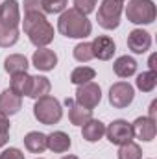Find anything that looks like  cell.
<instances>
[{
	"mask_svg": "<svg viewBox=\"0 0 157 159\" xmlns=\"http://www.w3.org/2000/svg\"><path fill=\"white\" fill-rule=\"evenodd\" d=\"M22 28L30 43L35 44L37 48H44L54 41V26L46 20V15L43 11L24 13Z\"/></svg>",
	"mask_w": 157,
	"mask_h": 159,
	"instance_id": "obj_1",
	"label": "cell"
},
{
	"mask_svg": "<svg viewBox=\"0 0 157 159\" xmlns=\"http://www.w3.org/2000/svg\"><path fill=\"white\" fill-rule=\"evenodd\" d=\"M57 30H59L61 35H65L69 39H85V37L91 35L92 24L87 19V15H83L78 9L70 7V9H65L59 15Z\"/></svg>",
	"mask_w": 157,
	"mask_h": 159,
	"instance_id": "obj_2",
	"label": "cell"
},
{
	"mask_svg": "<svg viewBox=\"0 0 157 159\" xmlns=\"http://www.w3.org/2000/svg\"><path fill=\"white\" fill-rule=\"evenodd\" d=\"M34 115H35V119L39 120L41 124L52 126V124H57L61 120L63 109H61V104H59L57 98L46 94V96L37 98V102L34 106Z\"/></svg>",
	"mask_w": 157,
	"mask_h": 159,
	"instance_id": "obj_3",
	"label": "cell"
},
{
	"mask_svg": "<svg viewBox=\"0 0 157 159\" xmlns=\"http://www.w3.org/2000/svg\"><path fill=\"white\" fill-rule=\"evenodd\" d=\"M155 15V4L152 0H129L126 6V17L133 24H152Z\"/></svg>",
	"mask_w": 157,
	"mask_h": 159,
	"instance_id": "obj_4",
	"label": "cell"
},
{
	"mask_svg": "<svg viewBox=\"0 0 157 159\" xmlns=\"http://www.w3.org/2000/svg\"><path fill=\"white\" fill-rule=\"evenodd\" d=\"M124 4H120L118 0H102L100 7H98V15L96 20L104 30H115L120 24V15H122V7Z\"/></svg>",
	"mask_w": 157,
	"mask_h": 159,
	"instance_id": "obj_5",
	"label": "cell"
},
{
	"mask_svg": "<svg viewBox=\"0 0 157 159\" xmlns=\"http://www.w3.org/2000/svg\"><path fill=\"white\" fill-rule=\"evenodd\" d=\"M105 135L109 139L111 144H117L122 146L129 141H133V128H131V122L124 119H117L113 120L107 128H105Z\"/></svg>",
	"mask_w": 157,
	"mask_h": 159,
	"instance_id": "obj_6",
	"label": "cell"
},
{
	"mask_svg": "<svg viewBox=\"0 0 157 159\" xmlns=\"http://www.w3.org/2000/svg\"><path fill=\"white\" fill-rule=\"evenodd\" d=\"M135 98V89L128 81H117L109 89V104L117 109L128 107Z\"/></svg>",
	"mask_w": 157,
	"mask_h": 159,
	"instance_id": "obj_7",
	"label": "cell"
},
{
	"mask_svg": "<svg viewBox=\"0 0 157 159\" xmlns=\"http://www.w3.org/2000/svg\"><path fill=\"white\" fill-rule=\"evenodd\" d=\"M102 100V89L98 83L94 81H89V83H83L78 85V91H76V104L87 107V109H94Z\"/></svg>",
	"mask_w": 157,
	"mask_h": 159,
	"instance_id": "obj_8",
	"label": "cell"
},
{
	"mask_svg": "<svg viewBox=\"0 0 157 159\" xmlns=\"http://www.w3.org/2000/svg\"><path fill=\"white\" fill-rule=\"evenodd\" d=\"M20 22V9L17 0H4L0 4V24L6 28H17Z\"/></svg>",
	"mask_w": 157,
	"mask_h": 159,
	"instance_id": "obj_9",
	"label": "cell"
},
{
	"mask_svg": "<svg viewBox=\"0 0 157 159\" xmlns=\"http://www.w3.org/2000/svg\"><path fill=\"white\" fill-rule=\"evenodd\" d=\"M152 46V35L142 30V28H135L129 32L128 35V48L133 52V54H144L148 52Z\"/></svg>",
	"mask_w": 157,
	"mask_h": 159,
	"instance_id": "obj_10",
	"label": "cell"
},
{
	"mask_svg": "<svg viewBox=\"0 0 157 159\" xmlns=\"http://www.w3.org/2000/svg\"><path fill=\"white\" fill-rule=\"evenodd\" d=\"M32 63L37 70H43V72H48V70H54L56 65H57V56L54 50L50 48H37L32 56Z\"/></svg>",
	"mask_w": 157,
	"mask_h": 159,
	"instance_id": "obj_11",
	"label": "cell"
},
{
	"mask_svg": "<svg viewBox=\"0 0 157 159\" xmlns=\"http://www.w3.org/2000/svg\"><path fill=\"white\" fill-rule=\"evenodd\" d=\"M91 46H92V56L98 57V59H102V61L111 59L115 56V52H117L115 41L111 39V37H107V35H98L96 39L91 43Z\"/></svg>",
	"mask_w": 157,
	"mask_h": 159,
	"instance_id": "obj_12",
	"label": "cell"
},
{
	"mask_svg": "<svg viewBox=\"0 0 157 159\" xmlns=\"http://www.w3.org/2000/svg\"><path fill=\"white\" fill-rule=\"evenodd\" d=\"M22 107V96L15 94L13 91L6 89L2 94H0V113L4 117H11L15 113H19Z\"/></svg>",
	"mask_w": 157,
	"mask_h": 159,
	"instance_id": "obj_13",
	"label": "cell"
},
{
	"mask_svg": "<svg viewBox=\"0 0 157 159\" xmlns=\"http://www.w3.org/2000/svg\"><path fill=\"white\" fill-rule=\"evenodd\" d=\"M133 128V137L144 141V143H150L155 139V122L150 120L148 117H139L131 124Z\"/></svg>",
	"mask_w": 157,
	"mask_h": 159,
	"instance_id": "obj_14",
	"label": "cell"
},
{
	"mask_svg": "<svg viewBox=\"0 0 157 159\" xmlns=\"http://www.w3.org/2000/svg\"><path fill=\"white\" fill-rule=\"evenodd\" d=\"M65 106L69 107V120L74 126H83L87 120L92 119V109H87V107L76 104L72 98H67L65 100Z\"/></svg>",
	"mask_w": 157,
	"mask_h": 159,
	"instance_id": "obj_15",
	"label": "cell"
},
{
	"mask_svg": "<svg viewBox=\"0 0 157 159\" xmlns=\"http://www.w3.org/2000/svg\"><path fill=\"white\" fill-rule=\"evenodd\" d=\"M104 135H105V124L102 120L91 119L81 126V137L87 143H98Z\"/></svg>",
	"mask_w": 157,
	"mask_h": 159,
	"instance_id": "obj_16",
	"label": "cell"
},
{
	"mask_svg": "<svg viewBox=\"0 0 157 159\" xmlns=\"http://www.w3.org/2000/svg\"><path fill=\"white\" fill-rule=\"evenodd\" d=\"M24 146L32 154H43L48 148V135H44L41 131H30L24 137Z\"/></svg>",
	"mask_w": 157,
	"mask_h": 159,
	"instance_id": "obj_17",
	"label": "cell"
},
{
	"mask_svg": "<svg viewBox=\"0 0 157 159\" xmlns=\"http://www.w3.org/2000/svg\"><path fill=\"white\" fill-rule=\"evenodd\" d=\"M113 70L118 78H129L137 72V61L131 56H120L113 63Z\"/></svg>",
	"mask_w": 157,
	"mask_h": 159,
	"instance_id": "obj_18",
	"label": "cell"
},
{
	"mask_svg": "<svg viewBox=\"0 0 157 159\" xmlns=\"http://www.w3.org/2000/svg\"><path fill=\"white\" fill-rule=\"evenodd\" d=\"M28 59H26V56H22V54H11V56H7L6 57V61H4V70L7 72V74H19V72H26L28 70Z\"/></svg>",
	"mask_w": 157,
	"mask_h": 159,
	"instance_id": "obj_19",
	"label": "cell"
},
{
	"mask_svg": "<svg viewBox=\"0 0 157 159\" xmlns=\"http://www.w3.org/2000/svg\"><path fill=\"white\" fill-rule=\"evenodd\" d=\"M72 141L70 137L65 133V131H54L48 135V148L54 152V154H63L70 148Z\"/></svg>",
	"mask_w": 157,
	"mask_h": 159,
	"instance_id": "obj_20",
	"label": "cell"
},
{
	"mask_svg": "<svg viewBox=\"0 0 157 159\" xmlns=\"http://www.w3.org/2000/svg\"><path fill=\"white\" fill-rule=\"evenodd\" d=\"M30 85H32V76L28 72H19L11 76V83H9V91H13L19 96H28L30 93Z\"/></svg>",
	"mask_w": 157,
	"mask_h": 159,
	"instance_id": "obj_21",
	"label": "cell"
},
{
	"mask_svg": "<svg viewBox=\"0 0 157 159\" xmlns=\"http://www.w3.org/2000/svg\"><path fill=\"white\" fill-rule=\"evenodd\" d=\"M52 85H50V80L44 78V76H32V85H30V93L28 96L30 98H41V96H46L50 93Z\"/></svg>",
	"mask_w": 157,
	"mask_h": 159,
	"instance_id": "obj_22",
	"label": "cell"
},
{
	"mask_svg": "<svg viewBox=\"0 0 157 159\" xmlns=\"http://www.w3.org/2000/svg\"><path fill=\"white\" fill-rule=\"evenodd\" d=\"M94 76H96L94 69H91V67H76V69L70 72V81H72L74 85H83V83L92 81Z\"/></svg>",
	"mask_w": 157,
	"mask_h": 159,
	"instance_id": "obj_23",
	"label": "cell"
},
{
	"mask_svg": "<svg viewBox=\"0 0 157 159\" xmlns=\"http://www.w3.org/2000/svg\"><path fill=\"white\" fill-rule=\"evenodd\" d=\"M135 83H137V89H141L142 93H152L157 85V72H154V70L142 72L137 76Z\"/></svg>",
	"mask_w": 157,
	"mask_h": 159,
	"instance_id": "obj_24",
	"label": "cell"
},
{
	"mask_svg": "<svg viewBox=\"0 0 157 159\" xmlns=\"http://www.w3.org/2000/svg\"><path fill=\"white\" fill-rule=\"evenodd\" d=\"M118 159H142V150L137 143L129 141L118 148Z\"/></svg>",
	"mask_w": 157,
	"mask_h": 159,
	"instance_id": "obj_25",
	"label": "cell"
},
{
	"mask_svg": "<svg viewBox=\"0 0 157 159\" xmlns=\"http://www.w3.org/2000/svg\"><path fill=\"white\" fill-rule=\"evenodd\" d=\"M19 41V28H6L0 24V46L9 48Z\"/></svg>",
	"mask_w": 157,
	"mask_h": 159,
	"instance_id": "obj_26",
	"label": "cell"
},
{
	"mask_svg": "<svg viewBox=\"0 0 157 159\" xmlns=\"http://www.w3.org/2000/svg\"><path fill=\"white\" fill-rule=\"evenodd\" d=\"M94 56H92V46H91V43H79L74 46V59L79 61V63H87V61H91Z\"/></svg>",
	"mask_w": 157,
	"mask_h": 159,
	"instance_id": "obj_27",
	"label": "cell"
},
{
	"mask_svg": "<svg viewBox=\"0 0 157 159\" xmlns=\"http://www.w3.org/2000/svg\"><path fill=\"white\" fill-rule=\"evenodd\" d=\"M69 0H41L43 13H63Z\"/></svg>",
	"mask_w": 157,
	"mask_h": 159,
	"instance_id": "obj_28",
	"label": "cell"
},
{
	"mask_svg": "<svg viewBox=\"0 0 157 159\" xmlns=\"http://www.w3.org/2000/svg\"><path fill=\"white\" fill-rule=\"evenodd\" d=\"M9 141V119L0 113V148L6 146Z\"/></svg>",
	"mask_w": 157,
	"mask_h": 159,
	"instance_id": "obj_29",
	"label": "cell"
},
{
	"mask_svg": "<svg viewBox=\"0 0 157 159\" xmlns=\"http://www.w3.org/2000/svg\"><path fill=\"white\" fill-rule=\"evenodd\" d=\"M94 7H96V0H74V9H78L83 15L92 13Z\"/></svg>",
	"mask_w": 157,
	"mask_h": 159,
	"instance_id": "obj_30",
	"label": "cell"
},
{
	"mask_svg": "<svg viewBox=\"0 0 157 159\" xmlns=\"http://www.w3.org/2000/svg\"><path fill=\"white\" fill-rule=\"evenodd\" d=\"M0 159H24V154L19 148H6L0 154Z\"/></svg>",
	"mask_w": 157,
	"mask_h": 159,
	"instance_id": "obj_31",
	"label": "cell"
},
{
	"mask_svg": "<svg viewBox=\"0 0 157 159\" xmlns=\"http://www.w3.org/2000/svg\"><path fill=\"white\" fill-rule=\"evenodd\" d=\"M32 11H43L41 0H24V13H32Z\"/></svg>",
	"mask_w": 157,
	"mask_h": 159,
	"instance_id": "obj_32",
	"label": "cell"
},
{
	"mask_svg": "<svg viewBox=\"0 0 157 159\" xmlns=\"http://www.w3.org/2000/svg\"><path fill=\"white\" fill-rule=\"evenodd\" d=\"M155 107H157V102L154 100V102H152V106H150V115H148V119L154 120V122H155Z\"/></svg>",
	"mask_w": 157,
	"mask_h": 159,
	"instance_id": "obj_33",
	"label": "cell"
},
{
	"mask_svg": "<svg viewBox=\"0 0 157 159\" xmlns=\"http://www.w3.org/2000/svg\"><path fill=\"white\" fill-rule=\"evenodd\" d=\"M150 70H154V72H157V67H155V54L154 56H150Z\"/></svg>",
	"mask_w": 157,
	"mask_h": 159,
	"instance_id": "obj_34",
	"label": "cell"
},
{
	"mask_svg": "<svg viewBox=\"0 0 157 159\" xmlns=\"http://www.w3.org/2000/svg\"><path fill=\"white\" fill-rule=\"evenodd\" d=\"M61 159H78L76 156H65V157H61Z\"/></svg>",
	"mask_w": 157,
	"mask_h": 159,
	"instance_id": "obj_35",
	"label": "cell"
},
{
	"mask_svg": "<svg viewBox=\"0 0 157 159\" xmlns=\"http://www.w3.org/2000/svg\"><path fill=\"white\" fill-rule=\"evenodd\" d=\"M118 2H120V4H124V2H126V0H118Z\"/></svg>",
	"mask_w": 157,
	"mask_h": 159,
	"instance_id": "obj_36",
	"label": "cell"
},
{
	"mask_svg": "<svg viewBox=\"0 0 157 159\" xmlns=\"http://www.w3.org/2000/svg\"><path fill=\"white\" fill-rule=\"evenodd\" d=\"M39 159H41V157H39Z\"/></svg>",
	"mask_w": 157,
	"mask_h": 159,
	"instance_id": "obj_37",
	"label": "cell"
}]
</instances>
